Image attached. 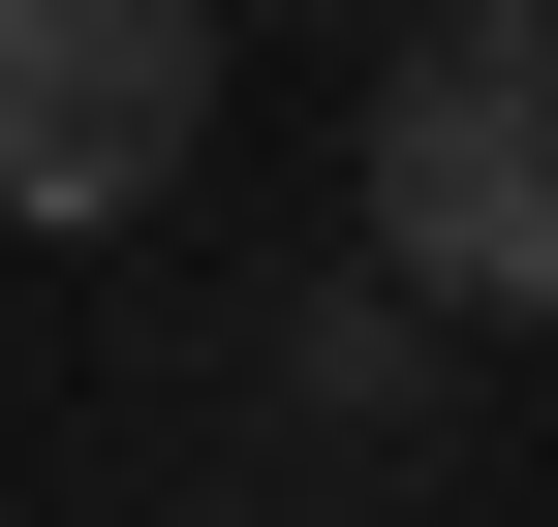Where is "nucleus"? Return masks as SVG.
<instances>
[{"label": "nucleus", "mask_w": 558, "mask_h": 527, "mask_svg": "<svg viewBox=\"0 0 558 527\" xmlns=\"http://www.w3.org/2000/svg\"><path fill=\"white\" fill-rule=\"evenodd\" d=\"M218 124V0H0V218H156Z\"/></svg>", "instance_id": "f03ea898"}, {"label": "nucleus", "mask_w": 558, "mask_h": 527, "mask_svg": "<svg viewBox=\"0 0 558 527\" xmlns=\"http://www.w3.org/2000/svg\"><path fill=\"white\" fill-rule=\"evenodd\" d=\"M373 218L435 310H558V0H435V62L373 94Z\"/></svg>", "instance_id": "f257e3e1"}]
</instances>
